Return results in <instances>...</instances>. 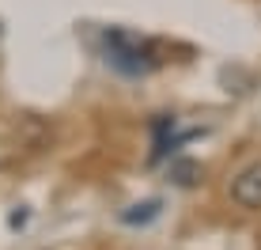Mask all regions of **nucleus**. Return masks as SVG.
<instances>
[{"label":"nucleus","instance_id":"f257e3e1","mask_svg":"<svg viewBox=\"0 0 261 250\" xmlns=\"http://www.w3.org/2000/svg\"><path fill=\"white\" fill-rule=\"evenodd\" d=\"M102 57L114 72L121 76H148L163 65L155 42L151 38H140V34L125 31V27H106L102 31Z\"/></svg>","mask_w":261,"mask_h":250},{"label":"nucleus","instance_id":"f03ea898","mask_svg":"<svg viewBox=\"0 0 261 250\" xmlns=\"http://www.w3.org/2000/svg\"><path fill=\"white\" fill-rule=\"evenodd\" d=\"M151 133H155V148H151V163H163L167 156H174L186 140L201 137L204 129H178V118L174 114H163V118L151 121Z\"/></svg>","mask_w":261,"mask_h":250},{"label":"nucleus","instance_id":"7ed1b4c3","mask_svg":"<svg viewBox=\"0 0 261 250\" xmlns=\"http://www.w3.org/2000/svg\"><path fill=\"white\" fill-rule=\"evenodd\" d=\"M231 201L239 209H261V159H254L250 167H242L231 182Z\"/></svg>","mask_w":261,"mask_h":250},{"label":"nucleus","instance_id":"20e7f679","mask_svg":"<svg viewBox=\"0 0 261 250\" xmlns=\"http://www.w3.org/2000/svg\"><path fill=\"white\" fill-rule=\"evenodd\" d=\"M159 212H163V201L151 197V201H140V205H133V209H125V212H121V224H129V228H137V224H151Z\"/></svg>","mask_w":261,"mask_h":250},{"label":"nucleus","instance_id":"39448f33","mask_svg":"<svg viewBox=\"0 0 261 250\" xmlns=\"http://www.w3.org/2000/svg\"><path fill=\"white\" fill-rule=\"evenodd\" d=\"M174 182L178 186H193V174H197V163H190V159H182V163H174Z\"/></svg>","mask_w":261,"mask_h":250}]
</instances>
